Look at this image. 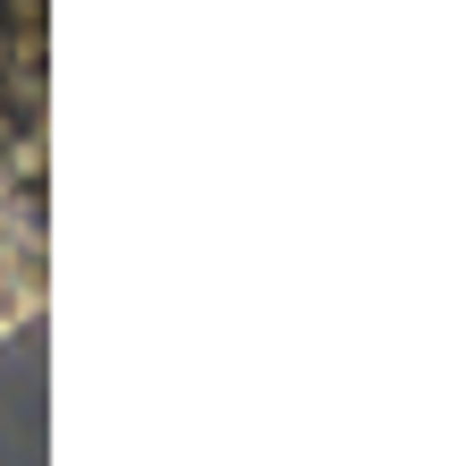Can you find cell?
I'll use <instances>...</instances> for the list:
<instances>
[]
</instances>
